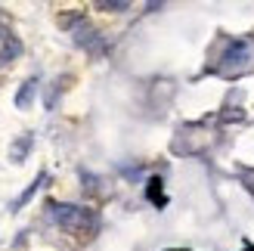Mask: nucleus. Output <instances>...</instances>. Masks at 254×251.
<instances>
[{
  "label": "nucleus",
  "mask_w": 254,
  "mask_h": 251,
  "mask_svg": "<svg viewBox=\"0 0 254 251\" xmlns=\"http://www.w3.org/2000/svg\"><path fill=\"white\" fill-rule=\"evenodd\" d=\"M28 146H31V136H25L19 146H12V161H22V155H25V149H28Z\"/></svg>",
  "instance_id": "5"
},
{
  "label": "nucleus",
  "mask_w": 254,
  "mask_h": 251,
  "mask_svg": "<svg viewBox=\"0 0 254 251\" xmlns=\"http://www.w3.org/2000/svg\"><path fill=\"white\" fill-rule=\"evenodd\" d=\"M245 177H248V180H251V183H248V186H251V189H254V174H245Z\"/></svg>",
  "instance_id": "6"
},
{
  "label": "nucleus",
  "mask_w": 254,
  "mask_h": 251,
  "mask_svg": "<svg viewBox=\"0 0 254 251\" xmlns=\"http://www.w3.org/2000/svg\"><path fill=\"white\" fill-rule=\"evenodd\" d=\"M16 56H19V41L3 28V25H0V62H9Z\"/></svg>",
  "instance_id": "3"
},
{
  "label": "nucleus",
  "mask_w": 254,
  "mask_h": 251,
  "mask_svg": "<svg viewBox=\"0 0 254 251\" xmlns=\"http://www.w3.org/2000/svg\"><path fill=\"white\" fill-rule=\"evenodd\" d=\"M248 65H251V50H248V44L245 41H236L230 47V53L223 56V62L217 65V71L220 74H242V71H248Z\"/></svg>",
  "instance_id": "2"
},
{
  "label": "nucleus",
  "mask_w": 254,
  "mask_h": 251,
  "mask_svg": "<svg viewBox=\"0 0 254 251\" xmlns=\"http://www.w3.org/2000/svg\"><path fill=\"white\" fill-rule=\"evenodd\" d=\"M34 90H37V81H34V78H31V81H25V84H22V90L16 93V106H19V109H28Z\"/></svg>",
  "instance_id": "4"
},
{
  "label": "nucleus",
  "mask_w": 254,
  "mask_h": 251,
  "mask_svg": "<svg viewBox=\"0 0 254 251\" xmlns=\"http://www.w3.org/2000/svg\"><path fill=\"white\" fill-rule=\"evenodd\" d=\"M50 217H53L65 233L78 236V239H90V236H96V230H99V214H96L93 208L50 202Z\"/></svg>",
  "instance_id": "1"
}]
</instances>
